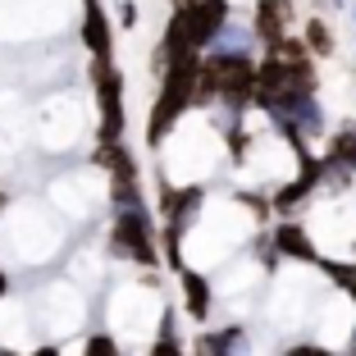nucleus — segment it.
Wrapping results in <instances>:
<instances>
[{
    "label": "nucleus",
    "mask_w": 356,
    "mask_h": 356,
    "mask_svg": "<svg viewBox=\"0 0 356 356\" xmlns=\"http://www.w3.org/2000/svg\"><path fill=\"white\" fill-rule=\"evenodd\" d=\"M311 96H315V64H279L265 55V64L256 69V105H265L279 119Z\"/></svg>",
    "instance_id": "f257e3e1"
},
{
    "label": "nucleus",
    "mask_w": 356,
    "mask_h": 356,
    "mask_svg": "<svg viewBox=\"0 0 356 356\" xmlns=\"http://www.w3.org/2000/svg\"><path fill=\"white\" fill-rule=\"evenodd\" d=\"M197 78H201V55L192 60H178L165 69V83H160V96L151 105V124H147V142H165V133L174 128V119L183 110H192V96H197Z\"/></svg>",
    "instance_id": "f03ea898"
},
{
    "label": "nucleus",
    "mask_w": 356,
    "mask_h": 356,
    "mask_svg": "<svg viewBox=\"0 0 356 356\" xmlns=\"http://www.w3.org/2000/svg\"><path fill=\"white\" fill-rule=\"evenodd\" d=\"M110 242L115 252L128 256L137 265H160V252H156V229H151V215L147 210H119L115 215V229H110Z\"/></svg>",
    "instance_id": "7ed1b4c3"
},
{
    "label": "nucleus",
    "mask_w": 356,
    "mask_h": 356,
    "mask_svg": "<svg viewBox=\"0 0 356 356\" xmlns=\"http://www.w3.org/2000/svg\"><path fill=\"white\" fill-rule=\"evenodd\" d=\"M92 78H96V101H101V142H119L124 137V74L110 60H96Z\"/></svg>",
    "instance_id": "20e7f679"
},
{
    "label": "nucleus",
    "mask_w": 356,
    "mask_h": 356,
    "mask_svg": "<svg viewBox=\"0 0 356 356\" xmlns=\"http://www.w3.org/2000/svg\"><path fill=\"white\" fill-rule=\"evenodd\" d=\"M288 23H293V0H261L252 32L265 42V51H270V46H279L288 37Z\"/></svg>",
    "instance_id": "39448f33"
},
{
    "label": "nucleus",
    "mask_w": 356,
    "mask_h": 356,
    "mask_svg": "<svg viewBox=\"0 0 356 356\" xmlns=\"http://www.w3.org/2000/svg\"><path fill=\"white\" fill-rule=\"evenodd\" d=\"M83 46L96 55V60H110L115 37H110V19H105L101 5H87V14H83Z\"/></svg>",
    "instance_id": "423d86ee"
},
{
    "label": "nucleus",
    "mask_w": 356,
    "mask_h": 356,
    "mask_svg": "<svg viewBox=\"0 0 356 356\" xmlns=\"http://www.w3.org/2000/svg\"><path fill=\"white\" fill-rule=\"evenodd\" d=\"M197 356H247V329L229 325V329H220V334H201Z\"/></svg>",
    "instance_id": "0eeeda50"
},
{
    "label": "nucleus",
    "mask_w": 356,
    "mask_h": 356,
    "mask_svg": "<svg viewBox=\"0 0 356 356\" xmlns=\"http://www.w3.org/2000/svg\"><path fill=\"white\" fill-rule=\"evenodd\" d=\"M274 252L293 256V261H320L315 247H311V238H306V229H302V224H293V220H283L279 229H274Z\"/></svg>",
    "instance_id": "6e6552de"
},
{
    "label": "nucleus",
    "mask_w": 356,
    "mask_h": 356,
    "mask_svg": "<svg viewBox=\"0 0 356 356\" xmlns=\"http://www.w3.org/2000/svg\"><path fill=\"white\" fill-rule=\"evenodd\" d=\"M183 306H188L192 320H206L210 315V283H206V274L183 270Z\"/></svg>",
    "instance_id": "1a4fd4ad"
},
{
    "label": "nucleus",
    "mask_w": 356,
    "mask_h": 356,
    "mask_svg": "<svg viewBox=\"0 0 356 356\" xmlns=\"http://www.w3.org/2000/svg\"><path fill=\"white\" fill-rule=\"evenodd\" d=\"M329 165L334 169H347V174H356V124L338 128L334 137H329Z\"/></svg>",
    "instance_id": "9d476101"
},
{
    "label": "nucleus",
    "mask_w": 356,
    "mask_h": 356,
    "mask_svg": "<svg viewBox=\"0 0 356 356\" xmlns=\"http://www.w3.org/2000/svg\"><path fill=\"white\" fill-rule=\"evenodd\" d=\"M302 42H306V51H311V55H320V60H329V55L338 51V46H334V28H329L325 19H306Z\"/></svg>",
    "instance_id": "9b49d317"
},
{
    "label": "nucleus",
    "mask_w": 356,
    "mask_h": 356,
    "mask_svg": "<svg viewBox=\"0 0 356 356\" xmlns=\"http://www.w3.org/2000/svg\"><path fill=\"white\" fill-rule=\"evenodd\" d=\"M96 165H101V169H110V174H137V169H133V156H128V151H124V142H101V147H96Z\"/></svg>",
    "instance_id": "f8f14e48"
},
{
    "label": "nucleus",
    "mask_w": 356,
    "mask_h": 356,
    "mask_svg": "<svg viewBox=\"0 0 356 356\" xmlns=\"http://www.w3.org/2000/svg\"><path fill=\"white\" fill-rule=\"evenodd\" d=\"M110 197H115L119 210H147L142 206V188H137V174H119L110 183Z\"/></svg>",
    "instance_id": "ddd939ff"
},
{
    "label": "nucleus",
    "mask_w": 356,
    "mask_h": 356,
    "mask_svg": "<svg viewBox=\"0 0 356 356\" xmlns=\"http://www.w3.org/2000/svg\"><path fill=\"white\" fill-rule=\"evenodd\" d=\"M151 356H183V347L174 338V311H165V320H160V338L151 343Z\"/></svg>",
    "instance_id": "4468645a"
},
{
    "label": "nucleus",
    "mask_w": 356,
    "mask_h": 356,
    "mask_svg": "<svg viewBox=\"0 0 356 356\" xmlns=\"http://www.w3.org/2000/svg\"><path fill=\"white\" fill-rule=\"evenodd\" d=\"M320 270H325L338 288H347V293L356 297V265H347V261H320Z\"/></svg>",
    "instance_id": "2eb2a0df"
},
{
    "label": "nucleus",
    "mask_w": 356,
    "mask_h": 356,
    "mask_svg": "<svg viewBox=\"0 0 356 356\" xmlns=\"http://www.w3.org/2000/svg\"><path fill=\"white\" fill-rule=\"evenodd\" d=\"M83 356H119V347H115V338H110V334H92V338H87V347H83Z\"/></svg>",
    "instance_id": "dca6fc26"
},
{
    "label": "nucleus",
    "mask_w": 356,
    "mask_h": 356,
    "mask_svg": "<svg viewBox=\"0 0 356 356\" xmlns=\"http://www.w3.org/2000/svg\"><path fill=\"white\" fill-rule=\"evenodd\" d=\"M283 356H334V352H325V347H311V343H297V347H288Z\"/></svg>",
    "instance_id": "f3484780"
},
{
    "label": "nucleus",
    "mask_w": 356,
    "mask_h": 356,
    "mask_svg": "<svg viewBox=\"0 0 356 356\" xmlns=\"http://www.w3.org/2000/svg\"><path fill=\"white\" fill-rule=\"evenodd\" d=\"M119 19H124V28H133V23H137V5H133V0L119 5Z\"/></svg>",
    "instance_id": "a211bd4d"
},
{
    "label": "nucleus",
    "mask_w": 356,
    "mask_h": 356,
    "mask_svg": "<svg viewBox=\"0 0 356 356\" xmlns=\"http://www.w3.org/2000/svg\"><path fill=\"white\" fill-rule=\"evenodd\" d=\"M32 356H60V347H55V343H42V347H37Z\"/></svg>",
    "instance_id": "6ab92c4d"
},
{
    "label": "nucleus",
    "mask_w": 356,
    "mask_h": 356,
    "mask_svg": "<svg viewBox=\"0 0 356 356\" xmlns=\"http://www.w3.org/2000/svg\"><path fill=\"white\" fill-rule=\"evenodd\" d=\"M5 288H10V279H5V274H0V297H5Z\"/></svg>",
    "instance_id": "aec40b11"
},
{
    "label": "nucleus",
    "mask_w": 356,
    "mask_h": 356,
    "mask_svg": "<svg viewBox=\"0 0 356 356\" xmlns=\"http://www.w3.org/2000/svg\"><path fill=\"white\" fill-rule=\"evenodd\" d=\"M0 356H19V352H10V347H0Z\"/></svg>",
    "instance_id": "412c9836"
},
{
    "label": "nucleus",
    "mask_w": 356,
    "mask_h": 356,
    "mask_svg": "<svg viewBox=\"0 0 356 356\" xmlns=\"http://www.w3.org/2000/svg\"><path fill=\"white\" fill-rule=\"evenodd\" d=\"M87 5H96V0H87Z\"/></svg>",
    "instance_id": "4be33fe9"
},
{
    "label": "nucleus",
    "mask_w": 356,
    "mask_h": 356,
    "mask_svg": "<svg viewBox=\"0 0 356 356\" xmlns=\"http://www.w3.org/2000/svg\"><path fill=\"white\" fill-rule=\"evenodd\" d=\"M352 19H356V10H352Z\"/></svg>",
    "instance_id": "5701e85b"
},
{
    "label": "nucleus",
    "mask_w": 356,
    "mask_h": 356,
    "mask_svg": "<svg viewBox=\"0 0 356 356\" xmlns=\"http://www.w3.org/2000/svg\"><path fill=\"white\" fill-rule=\"evenodd\" d=\"M352 356H356V352H352Z\"/></svg>",
    "instance_id": "b1692460"
}]
</instances>
